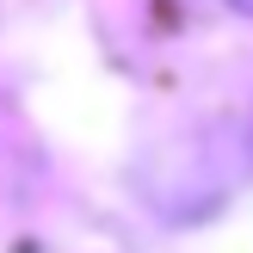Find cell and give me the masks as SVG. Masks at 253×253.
Instances as JSON below:
<instances>
[{
  "label": "cell",
  "mask_w": 253,
  "mask_h": 253,
  "mask_svg": "<svg viewBox=\"0 0 253 253\" xmlns=\"http://www.w3.org/2000/svg\"><path fill=\"white\" fill-rule=\"evenodd\" d=\"M222 6H235V12H253V0H222Z\"/></svg>",
  "instance_id": "6da1fadb"
}]
</instances>
